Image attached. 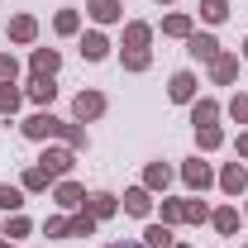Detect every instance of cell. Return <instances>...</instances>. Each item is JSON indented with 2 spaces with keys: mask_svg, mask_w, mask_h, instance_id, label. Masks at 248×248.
I'll return each instance as SVG.
<instances>
[{
  "mask_svg": "<svg viewBox=\"0 0 248 248\" xmlns=\"http://www.w3.org/2000/svg\"><path fill=\"white\" fill-rule=\"evenodd\" d=\"M86 15H91L95 24H120L124 5H120V0H86Z\"/></svg>",
  "mask_w": 248,
  "mask_h": 248,
  "instance_id": "13",
  "label": "cell"
},
{
  "mask_svg": "<svg viewBox=\"0 0 248 248\" xmlns=\"http://www.w3.org/2000/svg\"><path fill=\"white\" fill-rule=\"evenodd\" d=\"M182 219H186V224H205V219H210V205L196 201V196H186V201H182Z\"/></svg>",
  "mask_w": 248,
  "mask_h": 248,
  "instance_id": "26",
  "label": "cell"
},
{
  "mask_svg": "<svg viewBox=\"0 0 248 248\" xmlns=\"http://www.w3.org/2000/svg\"><path fill=\"white\" fill-rule=\"evenodd\" d=\"M19 100H24V91H19V86H15V81H5V86H0V115H5V120H10V115H15V110H19Z\"/></svg>",
  "mask_w": 248,
  "mask_h": 248,
  "instance_id": "29",
  "label": "cell"
},
{
  "mask_svg": "<svg viewBox=\"0 0 248 248\" xmlns=\"http://www.w3.org/2000/svg\"><path fill=\"white\" fill-rule=\"evenodd\" d=\"M177 248H191V244H177Z\"/></svg>",
  "mask_w": 248,
  "mask_h": 248,
  "instance_id": "42",
  "label": "cell"
},
{
  "mask_svg": "<svg viewBox=\"0 0 248 248\" xmlns=\"http://www.w3.org/2000/svg\"><path fill=\"white\" fill-rule=\"evenodd\" d=\"M162 33H167V38H191V33H196V24H191V15H182V10H177V15H167V19H162Z\"/></svg>",
  "mask_w": 248,
  "mask_h": 248,
  "instance_id": "21",
  "label": "cell"
},
{
  "mask_svg": "<svg viewBox=\"0 0 248 248\" xmlns=\"http://www.w3.org/2000/svg\"><path fill=\"white\" fill-rule=\"evenodd\" d=\"M43 234H48V239H67V234H72V219L53 215V219H48V224H43Z\"/></svg>",
  "mask_w": 248,
  "mask_h": 248,
  "instance_id": "33",
  "label": "cell"
},
{
  "mask_svg": "<svg viewBox=\"0 0 248 248\" xmlns=\"http://www.w3.org/2000/svg\"><path fill=\"white\" fill-rule=\"evenodd\" d=\"M24 95H29L33 105L43 110V105H53V95H58V86H53V77H29V86H24Z\"/></svg>",
  "mask_w": 248,
  "mask_h": 248,
  "instance_id": "15",
  "label": "cell"
},
{
  "mask_svg": "<svg viewBox=\"0 0 248 248\" xmlns=\"http://www.w3.org/2000/svg\"><path fill=\"white\" fill-rule=\"evenodd\" d=\"M81 58H86V62L110 58V38H105L100 29H86V33H81Z\"/></svg>",
  "mask_w": 248,
  "mask_h": 248,
  "instance_id": "12",
  "label": "cell"
},
{
  "mask_svg": "<svg viewBox=\"0 0 248 248\" xmlns=\"http://www.w3.org/2000/svg\"><path fill=\"white\" fill-rule=\"evenodd\" d=\"M0 248H15V239H5V234H0Z\"/></svg>",
  "mask_w": 248,
  "mask_h": 248,
  "instance_id": "39",
  "label": "cell"
},
{
  "mask_svg": "<svg viewBox=\"0 0 248 248\" xmlns=\"http://www.w3.org/2000/svg\"><path fill=\"white\" fill-rule=\"evenodd\" d=\"M244 248H248V244H244Z\"/></svg>",
  "mask_w": 248,
  "mask_h": 248,
  "instance_id": "44",
  "label": "cell"
},
{
  "mask_svg": "<svg viewBox=\"0 0 248 248\" xmlns=\"http://www.w3.org/2000/svg\"><path fill=\"white\" fill-rule=\"evenodd\" d=\"M95 224H100V219H95V215H86V210H81V215H72V239H91V234H95Z\"/></svg>",
  "mask_w": 248,
  "mask_h": 248,
  "instance_id": "31",
  "label": "cell"
},
{
  "mask_svg": "<svg viewBox=\"0 0 248 248\" xmlns=\"http://www.w3.org/2000/svg\"><path fill=\"white\" fill-rule=\"evenodd\" d=\"M162 224H182V201H162Z\"/></svg>",
  "mask_w": 248,
  "mask_h": 248,
  "instance_id": "36",
  "label": "cell"
},
{
  "mask_svg": "<svg viewBox=\"0 0 248 248\" xmlns=\"http://www.w3.org/2000/svg\"><path fill=\"white\" fill-rule=\"evenodd\" d=\"M219 120V100H210V95H201V100H191V124L196 129H205V124Z\"/></svg>",
  "mask_w": 248,
  "mask_h": 248,
  "instance_id": "16",
  "label": "cell"
},
{
  "mask_svg": "<svg viewBox=\"0 0 248 248\" xmlns=\"http://www.w3.org/2000/svg\"><path fill=\"white\" fill-rule=\"evenodd\" d=\"M224 110H229V120H234V124H248V91L229 95V105H224Z\"/></svg>",
  "mask_w": 248,
  "mask_h": 248,
  "instance_id": "32",
  "label": "cell"
},
{
  "mask_svg": "<svg viewBox=\"0 0 248 248\" xmlns=\"http://www.w3.org/2000/svg\"><path fill=\"white\" fill-rule=\"evenodd\" d=\"M182 182L191 186V191H205V186L215 182V172H210V162H201V157H186V162H182Z\"/></svg>",
  "mask_w": 248,
  "mask_h": 248,
  "instance_id": "8",
  "label": "cell"
},
{
  "mask_svg": "<svg viewBox=\"0 0 248 248\" xmlns=\"http://www.w3.org/2000/svg\"><path fill=\"white\" fill-rule=\"evenodd\" d=\"M100 115H105V95L100 91H81L72 100V120L77 124H91V120H100Z\"/></svg>",
  "mask_w": 248,
  "mask_h": 248,
  "instance_id": "3",
  "label": "cell"
},
{
  "mask_svg": "<svg viewBox=\"0 0 248 248\" xmlns=\"http://www.w3.org/2000/svg\"><path fill=\"white\" fill-rule=\"evenodd\" d=\"M196 143H201V153H215L219 143H224V129H219V124H205V129H196Z\"/></svg>",
  "mask_w": 248,
  "mask_h": 248,
  "instance_id": "27",
  "label": "cell"
},
{
  "mask_svg": "<svg viewBox=\"0 0 248 248\" xmlns=\"http://www.w3.org/2000/svg\"><path fill=\"white\" fill-rule=\"evenodd\" d=\"M219 191L234 196V201L248 191V167H244V162H224V172H219Z\"/></svg>",
  "mask_w": 248,
  "mask_h": 248,
  "instance_id": "5",
  "label": "cell"
},
{
  "mask_svg": "<svg viewBox=\"0 0 248 248\" xmlns=\"http://www.w3.org/2000/svg\"><path fill=\"white\" fill-rule=\"evenodd\" d=\"M120 62H124V72H148L153 53L148 48H120Z\"/></svg>",
  "mask_w": 248,
  "mask_h": 248,
  "instance_id": "23",
  "label": "cell"
},
{
  "mask_svg": "<svg viewBox=\"0 0 248 248\" xmlns=\"http://www.w3.org/2000/svg\"><path fill=\"white\" fill-rule=\"evenodd\" d=\"M234 148H239V157H248V129L239 134V143H234Z\"/></svg>",
  "mask_w": 248,
  "mask_h": 248,
  "instance_id": "38",
  "label": "cell"
},
{
  "mask_svg": "<svg viewBox=\"0 0 248 248\" xmlns=\"http://www.w3.org/2000/svg\"><path fill=\"white\" fill-rule=\"evenodd\" d=\"M143 186H148V191H167V186H172V167H167V162H148Z\"/></svg>",
  "mask_w": 248,
  "mask_h": 248,
  "instance_id": "22",
  "label": "cell"
},
{
  "mask_svg": "<svg viewBox=\"0 0 248 248\" xmlns=\"http://www.w3.org/2000/svg\"><path fill=\"white\" fill-rule=\"evenodd\" d=\"M38 38V19L33 15H15L10 19V43H33Z\"/></svg>",
  "mask_w": 248,
  "mask_h": 248,
  "instance_id": "17",
  "label": "cell"
},
{
  "mask_svg": "<svg viewBox=\"0 0 248 248\" xmlns=\"http://www.w3.org/2000/svg\"><path fill=\"white\" fill-rule=\"evenodd\" d=\"M244 219H248V210H244Z\"/></svg>",
  "mask_w": 248,
  "mask_h": 248,
  "instance_id": "43",
  "label": "cell"
},
{
  "mask_svg": "<svg viewBox=\"0 0 248 248\" xmlns=\"http://www.w3.org/2000/svg\"><path fill=\"white\" fill-rule=\"evenodd\" d=\"M19 134L33 139V143H43V139H62V143H67V148H77V153L91 143V139H86V124H67V120H58L53 110H33L29 120L19 124Z\"/></svg>",
  "mask_w": 248,
  "mask_h": 248,
  "instance_id": "1",
  "label": "cell"
},
{
  "mask_svg": "<svg viewBox=\"0 0 248 248\" xmlns=\"http://www.w3.org/2000/svg\"><path fill=\"white\" fill-rule=\"evenodd\" d=\"M201 91V81H196V72H177L172 81H167V95H172V105H191Z\"/></svg>",
  "mask_w": 248,
  "mask_h": 248,
  "instance_id": "7",
  "label": "cell"
},
{
  "mask_svg": "<svg viewBox=\"0 0 248 248\" xmlns=\"http://www.w3.org/2000/svg\"><path fill=\"white\" fill-rule=\"evenodd\" d=\"M124 210H129L134 219H143L148 210H153V191H148V186H129V191H124Z\"/></svg>",
  "mask_w": 248,
  "mask_h": 248,
  "instance_id": "11",
  "label": "cell"
},
{
  "mask_svg": "<svg viewBox=\"0 0 248 248\" xmlns=\"http://www.w3.org/2000/svg\"><path fill=\"white\" fill-rule=\"evenodd\" d=\"M38 167L48 172V182H62V177H72V167H77V148H48V153L38 157Z\"/></svg>",
  "mask_w": 248,
  "mask_h": 248,
  "instance_id": "2",
  "label": "cell"
},
{
  "mask_svg": "<svg viewBox=\"0 0 248 248\" xmlns=\"http://www.w3.org/2000/svg\"><path fill=\"white\" fill-rule=\"evenodd\" d=\"M29 67H33V77H53V72L62 67V53H58V48H33Z\"/></svg>",
  "mask_w": 248,
  "mask_h": 248,
  "instance_id": "14",
  "label": "cell"
},
{
  "mask_svg": "<svg viewBox=\"0 0 248 248\" xmlns=\"http://www.w3.org/2000/svg\"><path fill=\"white\" fill-rule=\"evenodd\" d=\"M53 33H62V38L81 33V15H77V10H58V15H53Z\"/></svg>",
  "mask_w": 248,
  "mask_h": 248,
  "instance_id": "24",
  "label": "cell"
},
{
  "mask_svg": "<svg viewBox=\"0 0 248 248\" xmlns=\"http://www.w3.org/2000/svg\"><path fill=\"white\" fill-rule=\"evenodd\" d=\"M210 224H215V234H239V205H219V210H210Z\"/></svg>",
  "mask_w": 248,
  "mask_h": 248,
  "instance_id": "19",
  "label": "cell"
},
{
  "mask_svg": "<svg viewBox=\"0 0 248 248\" xmlns=\"http://www.w3.org/2000/svg\"><path fill=\"white\" fill-rule=\"evenodd\" d=\"M201 19L205 24H224L229 19V0H201Z\"/></svg>",
  "mask_w": 248,
  "mask_h": 248,
  "instance_id": "28",
  "label": "cell"
},
{
  "mask_svg": "<svg viewBox=\"0 0 248 248\" xmlns=\"http://www.w3.org/2000/svg\"><path fill=\"white\" fill-rule=\"evenodd\" d=\"M244 62H248V38H244Z\"/></svg>",
  "mask_w": 248,
  "mask_h": 248,
  "instance_id": "40",
  "label": "cell"
},
{
  "mask_svg": "<svg viewBox=\"0 0 248 248\" xmlns=\"http://www.w3.org/2000/svg\"><path fill=\"white\" fill-rule=\"evenodd\" d=\"M19 186H24V191H48V186H53V182H48V172H43V167H38V162H33L29 172H24V177H19Z\"/></svg>",
  "mask_w": 248,
  "mask_h": 248,
  "instance_id": "30",
  "label": "cell"
},
{
  "mask_svg": "<svg viewBox=\"0 0 248 248\" xmlns=\"http://www.w3.org/2000/svg\"><path fill=\"white\" fill-rule=\"evenodd\" d=\"M157 5H172V0H157Z\"/></svg>",
  "mask_w": 248,
  "mask_h": 248,
  "instance_id": "41",
  "label": "cell"
},
{
  "mask_svg": "<svg viewBox=\"0 0 248 248\" xmlns=\"http://www.w3.org/2000/svg\"><path fill=\"white\" fill-rule=\"evenodd\" d=\"M81 210H86V215H95V219H110V215H120V201H115L110 191H91V196L81 201Z\"/></svg>",
  "mask_w": 248,
  "mask_h": 248,
  "instance_id": "10",
  "label": "cell"
},
{
  "mask_svg": "<svg viewBox=\"0 0 248 248\" xmlns=\"http://www.w3.org/2000/svg\"><path fill=\"white\" fill-rule=\"evenodd\" d=\"M186 53H191L196 62H205V67H210V62H215L224 48H219V38H215V33H191V38H186Z\"/></svg>",
  "mask_w": 248,
  "mask_h": 248,
  "instance_id": "4",
  "label": "cell"
},
{
  "mask_svg": "<svg viewBox=\"0 0 248 248\" xmlns=\"http://www.w3.org/2000/svg\"><path fill=\"white\" fill-rule=\"evenodd\" d=\"M148 38H153V24H143V19L124 24V48H148Z\"/></svg>",
  "mask_w": 248,
  "mask_h": 248,
  "instance_id": "20",
  "label": "cell"
},
{
  "mask_svg": "<svg viewBox=\"0 0 248 248\" xmlns=\"http://www.w3.org/2000/svg\"><path fill=\"white\" fill-rule=\"evenodd\" d=\"M15 77H19V62L10 58V53H0V86H5V81H15Z\"/></svg>",
  "mask_w": 248,
  "mask_h": 248,
  "instance_id": "35",
  "label": "cell"
},
{
  "mask_svg": "<svg viewBox=\"0 0 248 248\" xmlns=\"http://www.w3.org/2000/svg\"><path fill=\"white\" fill-rule=\"evenodd\" d=\"M24 234H29V219H24V215H10V219H5V239H24Z\"/></svg>",
  "mask_w": 248,
  "mask_h": 248,
  "instance_id": "34",
  "label": "cell"
},
{
  "mask_svg": "<svg viewBox=\"0 0 248 248\" xmlns=\"http://www.w3.org/2000/svg\"><path fill=\"white\" fill-rule=\"evenodd\" d=\"M105 248H143V239H120V244H105Z\"/></svg>",
  "mask_w": 248,
  "mask_h": 248,
  "instance_id": "37",
  "label": "cell"
},
{
  "mask_svg": "<svg viewBox=\"0 0 248 248\" xmlns=\"http://www.w3.org/2000/svg\"><path fill=\"white\" fill-rule=\"evenodd\" d=\"M19 205H24V186L0 182V210H5V215H19Z\"/></svg>",
  "mask_w": 248,
  "mask_h": 248,
  "instance_id": "25",
  "label": "cell"
},
{
  "mask_svg": "<svg viewBox=\"0 0 248 248\" xmlns=\"http://www.w3.org/2000/svg\"><path fill=\"white\" fill-rule=\"evenodd\" d=\"M143 248H177V234H172V224H148L143 229Z\"/></svg>",
  "mask_w": 248,
  "mask_h": 248,
  "instance_id": "18",
  "label": "cell"
},
{
  "mask_svg": "<svg viewBox=\"0 0 248 248\" xmlns=\"http://www.w3.org/2000/svg\"><path fill=\"white\" fill-rule=\"evenodd\" d=\"M53 201H58L62 210H81V201H86V186L72 182V177H62V182H53Z\"/></svg>",
  "mask_w": 248,
  "mask_h": 248,
  "instance_id": "6",
  "label": "cell"
},
{
  "mask_svg": "<svg viewBox=\"0 0 248 248\" xmlns=\"http://www.w3.org/2000/svg\"><path fill=\"white\" fill-rule=\"evenodd\" d=\"M210 81H215V86H234V81H239V53H219V58L210 62Z\"/></svg>",
  "mask_w": 248,
  "mask_h": 248,
  "instance_id": "9",
  "label": "cell"
}]
</instances>
